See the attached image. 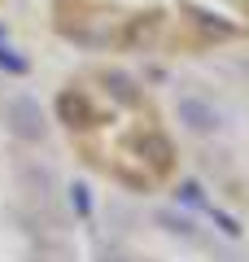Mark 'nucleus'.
<instances>
[{
    "label": "nucleus",
    "instance_id": "obj_1",
    "mask_svg": "<svg viewBox=\"0 0 249 262\" xmlns=\"http://www.w3.org/2000/svg\"><path fill=\"white\" fill-rule=\"evenodd\" d=\"M9 118H13V127H18V136H27V140H39V136H44V114H39V105L31 101V96H18V101L9 105Z\"/></svg>",
    "mask_w": 249,
    "mask_h": 262
},
{
    "label": "nucleus",
    "instance_id": "obj_2",
    "mask_svg": "<svg viewBox=\"0 0 249 262\" xmlns=\"http://www.w3.org/2000/svg\"><path fill=\"white\" fill-rule=\"evenodd\" d=\"M179 110H184L188 127H197V131H214V127H219V114H214L210 105H201V101H184Z\"/></svg>",
    "mask_w": 249,
    "mask_h": 262
},
{
    "label": "nucleus",
    "instance_id": "obj_3",
    "mask_svg": "<svg viewBox=\"0 0 249 262\" xmlns=\"http://www.w3.org/2000/svg\"><path fill=\"white\" fill-rule=\"evenodd\" d=\"M0 70H13V75H27V57L13 53L9 44H0Z\"/></svg>",
    "mask_w": 249,
    "mask_h": 262
},
{
    "label": "nucleus",
    "instance_id": "obj_4",
    "mask_svg": "<svg viewBox=\"0 0 249 262\" xmlns=\"http://www.w3.org/2000/svg\"><path fill=\"white\" fill-rule=\"evenodd\" d=\"M74 210H79V214H88V210H92V196L83 192V188H74Z\"/></svg>",
    "mask_w": 249,
    "mask_h": 262
},
{
    "label": "nucleus",
    "instance_id": "obj_5",
    "mask_svg": "<svg viewBox=\"0 0 249 262\" xmlns=\"http://www.w3.org/2000/svg\"><path fill=\"white\" fill-rule=\"evenodd\" d=\"M0 35H5V31H0Z\"/></svg>",
    "mask_w": 249,
    "mask_h": 262
}]
</instances>
